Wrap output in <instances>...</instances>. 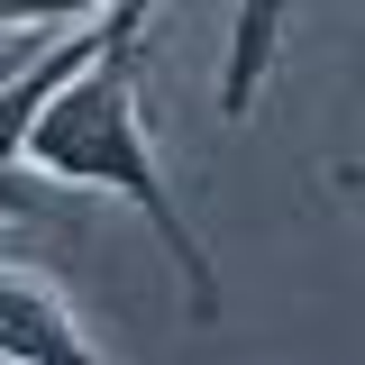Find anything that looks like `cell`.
Instances as JSON below:
<instances>
[{
  "mask_svg": "<svg viewBox=\"0 0 365 365\" xmlns=\"http://www.w3.org/2000/svg\"><path fill=\"white\" fill-rule=\"evenodd\" d=\"M28 165L55 182H73V192H119L137 220L165 237V256H174L182 292H192V311L220 319V265H210V247H201V228L182 220L174 182L155 165V146H146V110H137V28L119 46H101L73 83L46 101L37 137H28Z\"/></svg>",
  "mask_w": 365,
  "mask_h": 365,
  "instance_id": "cell-1",
  "label": "cell"
},
{
  "mask_svg": "<svg viewBox=\"0 0 365 365\" xmlns=\"http://www.w3.org/2000/svg\"><path fill=\"white\" fill-rule=\"evenodd\" d=\"M0 365H119V356L91 347V329L73 319L55 274L0 265Z\"/></svg>",
  "mask_w": 365,
  "mask_h": 365,
  "instance_id": "cell-2",
  "label": "cell"
},
{
  "mask_svg": "<svg viewBox=\"0 0 365 365\" xmlns=\"http://www.w3.org/2000/svg\"><path fill=\"white\" fill-rule=\"evenodd\" d=\"M110 0H0V28H83Z\"/></svg>",
  "mask_w": 365,
  "mask_h": 365,
  "instance_id": "cell-3",
  "label": "cell"
},
{
  "mask_svg": "<svg viewBox=\"0 0 365 365\" xmlns=\"http://www.w3.org/2000/svg\"><path fill=\"white\" fill-rule=\"evenodd\" d=\"M338 182H347V192H365V165H347V174H338Z\"/></svg>",
  "mask_w": 365,
  "mask_h": 365,
  "instance_id": "cell-4",
  "label": "cell"
}]
</instances>
